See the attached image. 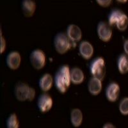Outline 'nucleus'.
Segmentation results:
<instances>
[{
    "instance_id": "obj_11",
    "label": "nucleus",
    "mask_w": 128,
    "mask_h": 128,
    "mask_svg": "<svg viewBox=\"0 0 128 128\" xmlns=\"http://www.w3.org/2000/svg\"><path fill=\"white\" fill-rule=\"evenodd\" d=\"M94 47L90 42L83 41L80 43L79 46V52L80 55L85 60H89L92 58L94 54Z\"/></svg>"
},
{
    "instance_id": "obj_23",
    "label": "nucleus",
    "mask_w": 128,
    "mask_h": 128,
    "mask_svg": "<svg viewBox=\"0 0 128 128\" xmlns=\"http://www.w3.org/2000/svg\"><path fill=\"white\" fill-rule=\"evenodd\" d=\"M6 40L4 38V37L1 36V53L2 54L4 52L5 49H6Z\"/></svg>"
},
{
    "instance_id": "obj_12",
    "label": "nucleus",
    "mask_w": 128,
    "mask_h": 128,
    "mask_svg": "<svg viewBox=\"0 0 128 128\" xmlns=\"http://www.w3.org/2000/svg\"><path fill=\"white\" fill-rule=\"evenodd\" d=\"M102 81L95 77H92L88 82V90L92 96H98L102 90Z\"/></svg>"
},
{
    "instance_id": "obj_8",
    "label": "nucleus",
    "mask_w": 128,
    "mask_h": 128,
    "mask_svg": "<svg viewBox=\"0 0 128 128\" xmlns=\"http://www.w3.org/2000/svg\"><path fill=\"white\" fill-rule=\"evenodd\" d=\"M106 99L109 100L110 102H115L120 94V86L118 83L115 82H112L108 84L106 88Z\"/></svg>"
},
{
    "instance_id": "obj_5",
    "label": "nucleus",
    "mask_w": 128,
    "mask_h": 128,
    "mask_svg": "<svg viewBox=\"0 0 128 128\" xmlns=\"http://www.w3.org/2000/svg\"><path fill=\"white\" fill-rule=\"evenodd\" d=\"M30 60L32 66L36 70H40L45 66L46 58L45 53L39 49H36L31 52Z\"/></svg>"
},
{
    "instance_id": "obj_7",
    "label": "nucleus",
    "mask_w": 128,
    "mask_h": 128,
    "mask_svg": "<svg viewBox=\"0 0 128 128\" xmlns=\"http://www.w3.org/2000/svg\"><path fill=\"white\" fill-rule=\"evenodd\" d=\"M52 99L48 94L44 93L38 97L37 100V106L42 113H46L52 108Z\"/></svg>"
},
{
    "instance_id": "obj_21",
    "label": "nucleus",
    "mask_w": 128,
    "mask_h": 128,
    "mask_svg": "<svg viewBox=\"0 0 128 128\" xmlns=\"http://www.w3.org/2000/svg\"><path fill=\"white\" fill-rule=\"evenodd\" d=\"M119 110L122 115H128V98L122 99L119 104Z\"/></svg>"
},
{
    "instance_id": "obj_9",
    "label": "nucleus",
    "mask_w": 128,
    "mask_h": 128,
    "mask_svg": "<svg viewBox=\"0 0 128 128\" xmlns=\"http://www.w3.org/2000/svg\"><path fill=\"white\" fill-rule=\"evenodd\" d=\"M66 34L74 44L79 42L82 38V32L81 28L77 25L73 24L67 26Z\"/></svg>"
},
{
    "instance_id": "obj_20",
    "label": "nucleus",
    "mask_w": 128,
    "mask_h": 128,
    "mask_svg": "<svg viewBox=\"0 0 128 128\" xmlns=\"http://www.w3.org/2000/svg\"><path fill=\"white\" fill-rule=\"evenodd\" d=\"M128 26V16L123 13L116 24V28L120 31H124L127 29Z\"/></svg>"
},
{
    "instance_id": "obj_22",
    "label": "nucleus",
    "mask_w": 128,
    "mask_h": 128,
    "mask_svg": "<svg viewBox=\"0 0 128 128\" xmlns=\"http://www.w3.org/2000/svg\"><path fill=\"white\" fill-rule=\"evenodd\" d=\"M96 2L100 6L102 7H107L110 5L112 0H96Z\"/></svg>"
},
{
    "instance_id": "obj_4",
    "label": "nucleus",
    "mask_w": 128,
    "mask_h": 128,
    "mask_svg": "<svg viewBox=\"0 0 128 128\" xmlns=\"http://www.w3.org/2000/svg\"><path fill=\"white\" fill-rule=\"evenodd\" d=\"M90 71L92 77L98 78L102 81L106 74V64L102 57H98L91 62Z\"/></svg>"
},
{
    "instance_id": "obj_18",
    "label": "nucleus",
    "mask_w": 128,
    "mask_h": 128,
    "mask_svg": "<svg viewBox=\"0 0 128 128\" xmlns=\"http://www.w3.org/2000/svg\"><path fill=\"white\" fill-rule=\"evenodd\" d=\"M123 14V12H121L119 10H113L109 15L108 17V23L110 26L116 25V22L120 18V16Z\"/></svg>"
},
{
    "instance_id": "obj_19",
    "label": "nucleus",
    "mask_w": 128,
    "mask_h": 128,
    "mask_svg": "<svg viewBox=\"0 0 128 128\" xmlns=\"http://www.w3.org/2000/svg\"><path fill=\"white\" fill-rule=\"evenodd\" d=\"M7 128H19V122L16 114H12L6 120Z\"/></svg>"
},
{
    "instance_id": "obj_17",
    "label": "nucleus",
    "mask_w": 128,
    "mask_h": 128,
    "mask_svg": "<svg viewBox=\"0 0 128 128\" xmlns=\"http://www.w3.org/2000/svg\"><path fill=\"white\" fill-rule=\"evenodd\" d=\"M117 67L120 73L124 74L128 72V55L122 54L118 57Z\"/></svg>"
},
{
    "instance_id": "obj_2",
    "label": "nucleus",
    "mask_w": 128,
    "mask_h": 128,
    "mask_svg": "<svg viewBox=\"0 0 128 128\" xmlns=\"http://www.w3.org/2000/svg\"><path fill=\"white\" fill-rule=\"evenodd\" d=\"M14 94L16 99L19 101H32L35 98L36 92L34 88L31 87L27 83L18 82L15 86Z\"/></svg>"
},
{
    "instance_id": "obj_13",
    "label": "nucleus",
    "mask_w": 128,
    "mask_h": 128,
    "mask_svg": "<svg viewBox=\"0 0 128 128\" xmlns=\"http://www.w3.org/2000/svg\"><path fill=\"white\" fill-rule=\"evenodd\" d=\"M21 8L24 16L26 18H30L35 13L36 4L33 0H22Z\"/></svg>"
},
{
    "instance_id": "obj_1",
    "label": "nucleus",
    "mask_w": 128,
    "mask_h": 128,
    "mask_svg": "<svg viewBox=\"0 0 128 128\" xmlns=\"http://www.w3.org/2000/svg\"><path fill=\"white\" fill-rule=\"evenodd\" d=\"M54 80L56 87L60 93L67 92L71 83L69 67L67 65L60 67L56 73Z\"/></svg>"
},
{
    "instance_id": "obj_3",
    "label": "nucleus",
    "mask_w": 128,
    "mask_h": 128,
    "mask_svg": "<svg viewBox=\"0 0 128 128\" xmlns=\"http://www.w3.org/2000/svg\"><path fill=\"white\" fill-rule=\"evenodd\" d=\"M73 43L67 34L63 32L58 33L54 38V47L57 52L60 54H64L70 50L72 47Z\"/></svg>"
},
{
    "instance_id": "obj_10",
    "label": "nucleus",
    "mask_w": 128,
    "mask_h": 128,
    "mask_svg": "<svg viewBox=\"0 0 128 128\" xmlns=\"http://www.w3.org/2000/svg\"><path fill=\"white\" fill-rule=\"evenodd\" d=\"M6 65L12 70H16L19 67L21 62V56L18 51H12L6 58Z\"/></svg>"
},
{
    "instance_id": "obj_25",
    "label": "nucleus",
    "mask_w": 128,
    "mask_h": 128,
    "mask_svg": "<svg viewBox=\"0 0 128 128\" xmlns=\"http://www.w3.org/2000/svg\"><path fill=\"white\" fill-rule=\"evenodd\" d=\"M116 128L115 126L111 123H106L104 125L103 128Z\"/></svg>"
},
{
    "instance_id": "obj_14",
    "label": "nucleus",
    "mask_w": 128,
    "mask_h": 128,
    "mask_svg": "<svg viewBox=\"0 0 128 128\" xmlns=\"http://www.w3.org/2000/svg\"><path fill=\"white\" fill-rule=\"evenodd\" d=\"M53 83L52 76L49 73H46L40 78L38 84L42 91L46 92L51 88Z\"/></svg>"
},
{
    "instance_id": "obj_26",
    "label": "nucleus",
    "mask_w": 128,
    "mask_h": 128,
    "mask_svg": "<svg viewBox=\"0 0 128 128\" xmlns=\"http://www.w3.org/2000/svg\"><path fill=\"white\" fill-rule=\"evenodd\" d=\"M118 2H120V3H126L128 0H117Z\"/></svg>"
},
{
    "instance_id": "obj_24",
    "label": "nucleus",
    "mask_w": 128,
    "mask_h": 128,
    "mask_svg": "<svg viewBox=\"0 0 128 128\" xmlns=\"http://www.w3.org/2000/svg\"><path fill=\"white\" fill-rule=\"evenodd\" d=\"M124 51H125L126 54L127 55H128V39H127L124 42Z\"/></svg>"
},
{
    "instance_id": "obj_6",
    "label": "nucleus",
    "mask_w": 128,
    "mask_h": 128,
    "mask_svg": "<svg viewBox=\"0 0 128 128\" xmlns=\"http://www.w3.org/2000/svg\"><path fill=\"white\" fill-rule=\"evenodd\" d=\"M97 33L99 39L103 42H108L112 36V30L109 23L104 21L99 22L97 27Z\"/></svg>"
},
{
    "instance_id": "obj_15",
    "label": "nucleus",
    "mask_w": 128,
    "mask_h": 128,
    "mask_svg": "<svg viewBox=\"0 0 128 128\" xmlns=\"http://www.w3.org/2000/svg\"><path fill=\"white\" fill-rule=\"evenodd\" d=\"M70 79L71 83L74 84H80L83 83L84 80L83 70L78 67H74L70 69Z\"/></svg>"
},
{
    "instance_id": "obj_16",
    "label": "nucleus",
    "mask_w": 128,
    "mask_h": 128,
    "mask_svg": "<svg viewBox=\"0 0 128 128\" xmlns=\"http://www.w3.org/2000/svg\"><path fill=\"white\" fill-rule=\"evenodd\" d=\"M70 122L75 128L80 127L83 122V113L81 110L74 108L70 112Z\"/></svg>"
}]
</instances>
